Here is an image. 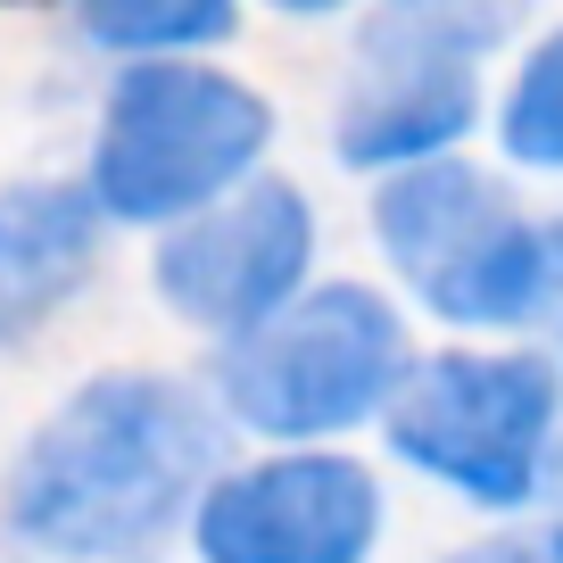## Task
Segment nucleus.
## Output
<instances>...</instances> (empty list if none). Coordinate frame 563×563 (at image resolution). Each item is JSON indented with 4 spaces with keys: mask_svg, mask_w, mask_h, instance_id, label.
Segmentation results:
<instances>
[{
    "mask_svg": "<svg viewBox=\"0 0 563 563\" xmlns=\"http://www.w3.org/2000/svg\"><path fill=\"white\" fill-rule=\"evenodd\" d=\"M307 257H316L307 199L290 183H241L224 208L158 249V290L199 332H249L307 282Z\"/></svg>",
    "mask_w": 563,
    "mask_h": 563,
    "instance_id": "nucleus-7",
    "label": "nucleus"
},
{
    "mask_svg": "<svg viewBox=\"0 0 563 563\" xmlns=\"http://www.w3.org/2000/svg\"><path fill=\"white\" fill-rule=\"evenodd\" d=\"M265 133H274V117L249 84L216 67L150 58L108 91L100 150H91V199L124 224L191 216L257 166Z\"/></svg>",
    "mask_w": 563,
    "mask_h": 563,
    "instance_id": "nucleus-2",
    "label": "nucleus"
},
{
    "mask_svg": "<svg viewBox=\"0 0 563 563\" xmlns=\"http://www.w3.org/2000/svg\"><path fill=\"white\" fill-rule=\"evenodd\" d=\"M232 25V0H84V34L108 51H183Z\"/></svg>",
    "mask_w": 563,
    "mask_h": 563,
    "instance_id": "nucleus-10",
    "label": "nucleus"
},
{
    "mask_svg": "<svg viewBox=\"0 0 563 563\" xmlns=\"http://www.w3.org/2000/svg\"><path fill=\"white\" fill-rule=\"evenodd\" d=\"M216 473V422L166 373L84 382L9 473V522L42 555L141 563L183 514H199Z\"/></svg>",
    "mask_w": 563,
    "mask_h": 563,
    "instance_id": "nucleus-1",
    "label": "nucleus"
},
{
    "mask_svg": "<svg viewBox=\"0 0 563 563\" xmlns=\"http://www.w3.org/2000/svg\"><path fill=\"white\" fill-rule=\"evenodd\" d=\"M555 555H563V522H555Z\"/></svg>",
    "mask_w": 563,
    "mask_h": 563,
    "instance_id": "nucleus-15",
    "label": "nucleus"
},
{
    "mask_svg": "<svg viewBox=\"0 0 563 563\" xmlns=\"http://www.w3.org/2000/svg\"><path fill=\"white\" fill-rule=\"evenodd\" d=\"M373 224H382L389 265L406 274V290L431 316H448V323H530L547 307L555 249L473 166H448V158L398 166L382 183V199H373Z\"/></svg>",
    "mask_w": 563,
    "mask_h": 563,
    "instance_id": "nucleus-3",
    "label": "nucleus"
},
{
    "mask_svg": "<svg viewBox=\"0 0 563 563\" xmlns=\"http://www.w3.org/2000/svg\"><path fill=\"white\" fill-rule=\"evenodd\" d=\"M547 249H555V265H563V224H555V232H547Z\"/></svg>",
    "mask_w": 563,
    "mask_h": 563,
    "instance_id": "nucleus-14",
    "label": "nucleus"
},
{
    "mask_svg": "<svg viewBox=\"0 0 563 563\" xmlns=\"http://www.w3.org/2000/svg\"><path fill=\"white\" fill-rule=\"evenodd\" d=\"M530 0H382L356 34V75L340 100V158L415 166L473 124V75L522 25Z\"/></svg>",
    "mask_w": 563,
    "mask_h": 563,
    "instance_id": "nucleus-5",
    "label": "nucleus"
},
{
    "mask_svg": "<svg viewBox=\"0 0 563 563\" xmlns=\"http://www.w3.org/2000/svg\"><path fill=\"white\" fill-rule=\"evenodd\" d=\"M406 373V332L373 290L340 282V290H290L265 323L232 332L224 356V406L249 431L274 440H323L349 431L356 415L389 406Z\"/></svg>",
    "mask_w": 563,
    "mask_h": 563,
    "instance_id": "nucleus-4",
    "label": "nucleus"
},
{
    "mask_svg": "<svg viewBox=\"0 0 563 563\" xmlns=\"http://www.w3.org/2000/svg\"><path fill=\"white\" fill-rule=\"evenodd\" d=\"M464 563H563V555H547V547H481Z\"/></svg>",
    "mask_w": 563,
    "mask_h": 563,
    "instance_id": "nucleus-12",
    "label": "nucleus"
},
{
    "mask_svg": "<svg viewBox=\"0 0 563 563\" xmlns=\"http://www.w3.org/2000/svg\"><path fill=\"white\" fill-rule=\"evenodd\" d=\"M91 208L67 183H25L0 199V340L34 332L91 274Z\"/></svg>",
    "mask_w": 563,
    "mask_h": 563,
    "instance_id": "nucleus-9",
    "label": "nucleus"
},
{
    "mask_svg": "<svg viewBox=\"0 0 563 563\" xmlns=\"http://www.w3.org/2000/svg\"><path fill=\"white\" fill-rule=\"evenodd\" d=\"M274 9H299V18H316V9H340V0H274Z\"/></svg>",
    "mask_w": 563,
    "mask_h": 563,
    "instance_id": "nucleus-13",
    "label": "nucleus"
},
{
    "mask_svg": "<svg viewBox=\"0 0 563 563\" xmlns=\"http://www.w3.org/2000/svg\"><path fill=\"white\" fill-rule=\"evenodd\" d=\"M547 440L555 373L539 356H431L389 389V448L481 506H522L539 489Z\"/></svg>",
    "mask_w": 563,
    "mask_h": 563,
    "instance_id": "nucleus-6",
    "label": "nucleus"
},
{
    "mask_svg": "<svg viewBox=\"0 0 563 563\" xmlns=\"http://www.w3.org/2000/svg\"><path fill=\"white\" fill-rule=\"evenodd\" d=\"M382 530L373 473L349 456H274L199 497L208 563H365Z\"/></svg>",
    "mask_w": 563,
    "mask_h": 563,
    "instance_id": "nucleus-8",
    "label": "nucleus"
},
{
    "mask_svg": "<svg viewBox=\"0 0 563 563\" xmlns=\"http://www.w3.org/2000/svg\"><path fill=\"white\" fill-rule=\"evenodd\" d=\"M506 150L522 166H563V34H547L522 58L506 91Z\"/></svg>",
    "mask_w": 563,
    "mask_h": 563,
    "instance_id": "nucleus-11",
    "label": "nucleus"
}]
</instances>
